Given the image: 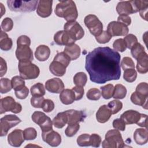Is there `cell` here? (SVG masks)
I'll return each mask as SVG.
<instances>
[{
  "label": "cell",
  "mask_w": 148,
  "mask_h": 148,
  "mask_svg": "<svg viewBox=\"0 0 148 148\" xmlns=\"http://www.w3.org/2000/svg\"><path fill=\"white\" fill-rule=\"evenodd\" d=\"M120 54L109 47H98L86 57L85 68L90 80L103 84L119 80L121 76Z\"/></svg>",
  "instance_id": "obj_1"
},
{
  "label": "cell",
  "mask_w": 148,
  "mask_h": 148,
  "mask_svg": "<svg viewBox=\"0 0 148 148\" xmlns=\"http://www.w3.org/2000/svg\"><path fill=\"white\" fill-rule=\"evenodd\" d=\"M54 12L58 17L64 18L67 22L75 21L78 16L76 4L72 0L60 1Z\"/></svg>",
  "instance_id": "obj_2"
},
{
  "label": "cell",
  "mask_w": 148,
  "mask_h": 148,
  "mask_svg": "<svg viewBox=\"0 0 148 148\" xmlns=\"http://www.w3.org/2000/svg\"><path fill=\"white\" fill-rule=\"evenodd\" d=\"M121 119L125 124H136L138 125L147 127V115L142 114L134 110H128L124 112L120 116Z\"/></svg>",
  "instance_id": "obj_3"
},
{
  "label": "cell",
  "mask_w": 148,
  "mask_h": 148,
  "mask_svg": "<svg viewBox=\"0 0 148 148\" xmlns=\"http://www.w3.org/2000/svg\"><path fill=\"white\" fill-rule=\"evenodd\" d=\"M18 69L20 76L24 79L30 80L37 78L40 73L39 67L31 61H19Z\"/></svg>",
  "instance_id": "obj_4"
},
{
  "label": "cell",
  "mask_w": 148,
  "mask_h": 148,
  "mask_svg": "<svg viewBox=\"0 0 148 148\" xmlns=\"http://www.w3.org/2000/svg\"><path fill=\"white\" fill-rule=\"evenodd\" d=\"M103 148H122L125 146L121 135L118 130L108 131L105 136V140L102 143Z\"/></svg>",
  "instance_id": "obj_5"
},
{
  "label": "cell",
  "mask_w": 148,
  "mask_h": 148,
  "mask_svg": "<svg viewBox=\"0 0 148 148\" xmlns=\"http://www.w3.org/2000/svg\"><path fill=\"white\" fill-rule=\"evenodd\" d=\"M38 1H16L8 0L7 4L11 11L20 12H31L36 9Z\"/></svg>",
  "instance_id": "obj_6"
},
{
  "label": "cell",
  "mask_w": 148,
  "mask_h": 148,
  "mask_svg": "<svg viewBox=\"0 0 148 148\" xmlns=\"http://www.w3.org/2000/svg\"><path fill=\"white\" fill-rule=\"evenodd\" d=\"M84 21L90 33L95 37L99 35L103 31V24L95 15L88 14L86 16Z\"/></svg>",
  "instance_id": "obj_7"
},
{
  "label": "cell",
  "mask_w": 148,
  "mask_h": 148,
  "mask_svg": "<svg viewBox=\"0 0 148 148\" xmlns=\"http://www.w3.org/2000/svg\"><path fill=\"white\" fill-rule=\"evenodd\" d=\"M21 110V104L16 102L10 96H7L0 100V113L1 114L10 111L16 114L20 113Z\"/></svg>",
  "instance_id": "obj_8"
},
{
  "label": "cell",
  "mask_w": 148,
  "mask_h": 148,
  "mask_svg": "<svg viewBox=\"0 0 148 148\" xmlns=\"http://www.w3.org/2000/svg\"><path fill=\"white\" fill-rule=\"evenodd\" d=\"M32 121L39 125L42 132H47L53 130V123L50 118L45 113L39 111H35L31 116Z\"/></svg>",
  "instance_id": "obj_9"
},
{
  "label": "cell",
  "mask_w": 148,
  "mask_h": 148,
  "mask_svg": "<svg viewBox=\"0 0 148 148\" xmlns=\"http://www.w3.org/2000/svg\"><path fill=\"white\" fill-rule=\"evenodd\" d=\"M21 121V120L14 114H7L2 117L0 121L1 136H6L10 128L15 127Z\"/></svg>",
  "instance_id": "obj_10"
},
{
  "label": "cell",
  "mask_w": 148,
  "mask_h": 148,
  "mask_svg": "<svg viewBox=\"0 0 148 148\" xmlns=\"http://www.w3.org/2000/svg\"><path fill=\"white\" fill-rule=\"evenodd\" d=\"M64 29L76 41L81 39L84 35V31L82 26L76 21L66 22Z\"/></svg>",
  "instance_id": "obj_11"
},
{
  "label": "cell",
  "mask_w": 148,
  "mask_h": 148,
  "mask_svg": "<svg viewBox=\"0 0 148 148\" xmlns=\"http://www.w3.org/2000/svg\"><path fill=\"white\" fill-rule=\"evenodd\" d=\"M129 31L127 26L116 21H111L107 27V32L112 36H125Z\"/></svg>",
  "instance_id": "obj_12"
},
{
  "label": "cell",
  "mask_w": 148,
  "mask_h": 148,
  "mask_svg": "<svg viewBox=\"0 0 148 148\" xmlns=\"http://www.w3.org/2000/svg\"><path fill=\"white\" fill-rule=\"evenodd\" d=\"M42 138L44 142L52 147H57L61 143V136L53 130L47 132H42Z\"/></svg>",
  "instance_id": "obj_13"
},
{
  "label": "cell",
  "mask_w": 148,
  "mask_h": 148,
  "mask_svg": "<svg viewBox=\"0 0 148 148\" xmlns=\"http://www.w3.org/2000/svg\"><path fill=\"white\" fill-rule=\"evenodd\" d=\"M16 56L19 61H32L34 60L33 52L28 45H17Z\"/></svg>",
  "instance_id": "obj_14"
},
{
  "label": "cell",
  "mask_w": 148,
  "mask_h": 148,
  "mask_svg": "<svg viewBox=\"0 0 148 148\" xmlns=\"http://www.w3.org/2000/svg\"><path fill=\"white\" fill-rule=\"evenodd\" d=\"M54 40L56 44L60 46H69L75 43V40L65 30L57 32L54 35Z\"/></svg>",
  "instance_id": "obj_15"
},
{
  "label": "cell",
  "mask_w": 148,
  "mask_h": 148,
  "mask_svg": "<svg viewBox=\"0 0 148 148\" xmlns=\"http://www.w3.org/2000/svg\"><path fill=\"white\" fill-rule=\"evenodd\" d=\"M45 88L50 92L58 94L64 90V84L60 79L54 77L46 81Z\"/></svg>",
  "instance_id": "obj_16"
},
{
  "label": "cell",
  "mask_w": 148,
  "mask_h": 148,
  "mask_svg": "<svg viewBox=\"0 0 148 148\" xmlns=\"http://www.w3.org/2000/svg\"><path fill=\"white\" fill-rule=\"evenodd\" d=\"M52 1L40 0L38 2L36 13L41 17L46 18L50 16L52 12Z\"/></svg>",
  "instance_id": "obj_17"
},
{
  "label": "cell",
  "mask_w": 148,
  "mask_h": 148,
  "mask_svg": "<svg viewBox=\"0 0 148 148\" xmlns=\"http://www.w3.org/2000/svg\"><path fill=\"white\" fill-rule=\"evenodd\" d=\"M65 113L67 116V124L68 125L79 123L83 121L86 117V114L81 110L69 109L65 111Z\"/></svg>",
  "instance_id": "obj_18"
},
{
  "label": "cell",
  "mask_w": 148,
  "mask_h": 148,
  "mask_svg": "<svg viewBox=\"0 0 148 148\" xmlns=\"http://www.w3.org/2000/svg\"><path fill=\"white\" fill-rule=\"evenodd\" d=\"M24 140L23 131L20 129L14 130L8 136L9 144L13 147H20Z\"/></svg>",
  "instance_id": "obj_19"
},
{
  "label": "cell",
  "mask_w": 148,
  "mask_h": 148,
  "mask_svg": "<svg viewBox=\"0 0 148 148\" xmlns=\"http://www.w3.org/2000/svg\"><path fill=\"white\" fill-rule=\"evenodd\" d=\"M116 11L119 15H128L136 13L132 1H120L116 6Z\"/></svg>",
  "instance_id": "obj_20"
},
{
  "label": "cell",
  "mask_w": 148,
  "mask_h": 148,
  "mask_svg": "<svg viewBox=\"0 0 148 148\" xmlns=\"http://www.w3.org/2000/svg\"><path fill=\"white\" fill-rule=\"evenodd\" d=\"M112 114V112L108 106L103 105L100 106L96 113V119L99 123H105L109 120Z\"/></svg>",
  "instance_id": "obj_21"
},
{
  "label": "cell",
  "mask_w": 148,
  "mask_h": 148,
  "mask_svg": "<svg viewBox=\"0 0 148 148\" xmlns=\"http://www.w3.org/2000/svg\"><path fill=\"white\" fill-rule=\"evenodd\" d=\"M134 139L137 145H143L148 141V132L147 128H137L134 133Z\"/></svg>",
  "instance_id": "obj_22"
},
{
  "label": "cell",
  "mask_w": 148,
  "mask_h": 148,
  "mask_svg": "<svg viewBox=\"0 0 148 148\" xmlns=\"http://www.w3.org/2000/svg\"><path fill=\"white\" fill-rule=\"evenodd\" d=\"M50 48L44 45H41L38 46L35 52L36 58L39 61H45L50 57Z\"/></svg>",
  "instance_id": "obj_23"
},
{
  "label": "cell",
  "mask_w": 148,
  "mask_h": 148,
  "mask_svg": "<svg viewBox=\"0 0 148 148\" xmlns=\"http://www.w3.org/2000/svg\"><path fill=\"white\" fill-rule=\"evenodd\" d=\"M66 66L60 62L53 60L49 66L50 72L57 76H62L66 72Z\"/></svg>",
  "instance_id": "obj_24"
},
{
  "label": "cell",
  "mask_w": 148,
  "mask_h": 148,
  "mask_svg": "<svg viewBox=\"0 0 148 148\" xmlns=\"http://www.w3.org/2000/svg\"><path fill=\"white\" fill-rule=\"evenodd\" d=\"M64 52L71 58V60H75L80 56L81 49L77 45L74 43L66 46L64 50Z\"/></svg>",
  "instance_id": "obj_25"
},
{
  "label": "cell",
  "mask_w": 148,
  "mask_h": 148,
  "mask_svg": "<svg viewBox=\"0 0 148 148\" xmlns=\"http://www.w3.org/2000/svg\"><path fill=\"white\" fill-rule=\"evenodd\" d=\"M60 99L64 105H70L72 103L75 99V94L71 89H65L60 94Z\"/></svg>",
  "instance_id": "obj_26"
},
{
  "label": "cell",
  "mask_w": 148,
  "mask_h": 148,
  "mask_svg": "<svg viewBox=\"0 0 148 148\" xmlns=\"http://www.w3.org/2000/svg\"><path fill=\"white\" fill-rule=\"evenodd\" d=\"M136 69L140 73L145 74L148 71V56L146 53L137 60Z\"/></svg>",
  "instance_id": "obj_27"
},
{
  "label": "cell",
  "mask_w": 148,
  "mask_h": 148,
  "mask_svg": "<svg viewBox=\"0 0 148 148\" xmlns=\"http://www.w3.org/2000/svg\"><path fill=\"white\" fill-rule=\"evenodd\" d=\"M130 99L134 104L142 106L145 109H147V97L135 91L131 94Z\"/></svg>",
  "instance_id": "obj_28"
},
{
  "label": "cell",
  "mask_w": 148,
  "mask_h": 148,
  "mask_svg": "<svg viewBox=\"0 0 148 148\" xmlns=\"http://www.w3.org/2000/svg\"><path fill=\"white\" fill-rule=\"evenodd\" d=\"M13 46V42L11 38L8 36V35L1 31L0 36V48L1 50L4 51H8L10 50Z\"/></svg>",
  "instance_id": "obj_29"
},
{
  "label": "cell",
  "mask_w": 148,
  "mask_h": 148,
  "mask_svg": "<svg viewBox=\"0 0 148 148\" xmlns=\"http://www.w3.org/2000/svg\"><path fill=\"white\" fill-rule=\"evenodd\" d=\"M67 123V116L65 112L58 113L53 120V124L56 128H62Z\"/></svg>",
  "instance_id": "obj_30"
},
{
  "label": "cell",
  "mask_w": 148,
  "mask_h": 148,
  "mask_svg": "<svg viewBox=\"0 0 148 148\" xmlns=\"http://www.w3.org/2000/svg\"><path fill=\"white\" fill-rule=\"evenodd\" d=\"M30 91L32 97H43L46 92L43 84L40 83H36L31 86Z\"/></svg>",
  "instance_id": "obj_31"
},
{
  "label": "cell",
  "mask_w": 148,
  "mask_h": 148,
  "mask_svg": "<svg viewBox=\"0 0 148 148\" xmlns=\"http://www.w3.org/2000/svg\"><path fill=\"white\" fill-rule=\"evenodd\" d=\"M127 94V89L123 85L117 84L114 86L113 98L114 99H123Z\"/></svg>",
  "instance_id": "obj_32"
},
{
  "label": "cell",
  "mask_w": 148,
  "mask_h": 148,
  "mask_svg": "<svg viewBox=\"0 0 148 148\" xmlns=\"http://www.w3.org/2000/svg\"><path fill=\"white\" fill-rule=\"evenodd\" d=\"M87 81L86 74L83 72H79L75 74L73 77V83L77 86L84 87Z\"/></svg>",
  "instance_id": "obj_33"
},
{
  "label": "cell",
  "mask_w": 148,
  "mask_h": 148,
  "mask_svg": "<svg viewBox=\"0 0 148 148\" xmlns=\"http://www.w3.org/2000/svg\"><path fill=\"white\" fill-rule=\"evenodd\" d=\"M114 88V87L112 84H108L104 86L101 87L100 88L101 90V95L102 97L105 99H108L113 97Z\"/></svg>",
  "instance_id": "obj_34"
},
{
  "label": "cell",
  "mask_w": 148,
  "mask_h": 148,
  "mask_svg": "<svg viewBox=\"0 0 148 148\" xmlns=\"http://www.w3.org/2000/svg\"><path fill=\"white\" fill-rule=\"evenodd\" d=\"M12 88L14 91H17L25 86V81L21 76H15L11 80Z\"/></svg>",
  "instance_id": "obj_35"
},
{
  "label": "cell",
  "mask_w": 148,
  "mask_h": 148,
  "mask_svg": "<svg viewBox=\"0 0 148 148\" xmlns=\"http://www.w3.org/2000/svg\"><path fill=\"white\" fill-rule=\"evenodd\" d=\"M109 109L110 110L112 114H116L119 111H120L123 108V103L121 101L114 99L113 100L108 103L107 105Z\"/></svg>",
  "instance_id": "obj_36"
},
{
  "label": "cell",
  "mask_w": 148,
  "mask_h": 148,
  "mask_svg": "<svg viewBox=\"0 0 148 148\" xmlns=\"http://www.w3.org/2000/svg\"><path fill=\"white\" fill-rule=\"evenodd\" d=\"M137 77V73L135 69H127L124 70L123 78L129 83L134 82Z\"/></svg>",
  "instance_id": "obj_37"
},
{
  "label": "cell",
  "mask_w": 148,
  "mask_h": 148,
  "mask_svg": "<svg viewBox=\"0 0 148 148\" xmlns=\"http://www.w3.org/2000/svg\"><path fill=\"white\" fill-rule=\"evenodd\" d=\"M12 88L11 81L8 78H1L0 80V92L5 94L10 91Z\"/></svg>",
  "instance_id": "obj_38"
},
{
  "label": "cell",
  "mask_w": 148,
  "mask_h": 148,
  "mask_svg": "<svg viewBox=\"0 0 148 148\" xmlns=\"http://www.w3.org/2000/svg\"><path fill=\"white\" fill-rule=\"evenodd\" d=\"M131 50V53L132 57L136 60H137L139 57H140L146 53L145 51L144 47L138 42Z\"/></svg>",
  "instance_id": "obj_39"
},
{
  "label": "cell",
  "mask_w": 148,
  "mask_h": 148,
  "mask_svg": "<svg viewBox=\"0 0 148 148\" xmlns=\"http://www.w3.org/2000/svg\"><path fill=\"white\" fill-rule=\"evenodd\" d=\"M53 60L60 62V63L64 65L66 67L69 65L71 61V58L64 52H60L57 53L54 57Z\"/></svg>",
  "instance_id": "obj_40"
},
{
  "label": "cell",
  "mask_w": 148,
  "mask_h": 148,
  "mask_svg": "<svg viewBox=\"0 0 148 148\" xmlns=\"http://www.w3.org/2000/svg\"><path fill=\"white\" fill-rule=\"evenodd\" d=\"M77 143L79 146H89L90 145V135L83 134L77 138Z\"/></svg>",
  "instance_id": "obj_41"
},
{
  "label": "cell",
  "mask_w": 148,
  "mask_h": 148,
  "mask_svg": "<svg viewBox=\"0 0 148 148\" xmlns=\"http://www.w3.org/2000/svg\"><path fill=\"white\" fill-rule=\"evenodd\" d=\"M126 43L127 48L131 49L133 48L138 43V39L135 35L133 34L127 35L123 39Z\"/></svg>",
  "instance_id": "obj_42"
},
{
  "label": "cell",
  "mask_w": 148,
  "mask_h": 148,
  "mask_svg": "<svg viewBox=\"0 0 148 148\" xmlns=\"http://www.w3.org/2000/svg\"><path fill=\"white\" fill-rule=\"evenodd\" d=\"M23 135L25 140H34L37 136V131L34 128L29 127L23 131Z\"/></svg>",
  "instance_id": "obj_43"
},
{
  "label": "cell",
  "mask_w": 148,
  "mask_h": 148,
  "mask_svg": "<svg viewBox=\"0 0 148 148\" xmlns=\"http://www.w3.org/2000/svg\"><path fill=\"white\" fill-rule=\"evenodd\" d=\"M101 96V92L99 89L92 88L90 89L87 92V98L90 100L97 101L99 99Z\"/></svg>",
  "instance_id": "obj_44"
},
{
  "label": "cell",
  "mask_w": 148,
  "mask_h": 148,
  "mask_svg": "<svg viewBox=\"0 0 148 148\" xmlns=\"http://www.w3.org/2000/svg\"><path fill=\"white\" fill-rule=\"evenodd\" d=\"M114 50L120 52H123L127 49L126 43L123 39H117L115 40L113 43Z\"/></svg>",
  "instance_id": "obj_45"
},
{
  "label": "cell",
  "mask_w": 148,
  "mask_h": 148,
  "mask_svg": "<svg viewBox=\"0 0 148 148\" xmlns=\"http://www.w3.org/2000/svg\"><path fill=\"white\" fill-rule=\"evenodd\" d=\"M121 66L124 71L127 69H135V64L133 60L128 57H125L121 62Z\"/></svg>",
  "instance_id": "obj_46"
},
{
  "label": "cell",
  "mask_w": 148,
  "mask_h": 148,
  "mask_svg": "<svg viewBox=\"0 0 148 148\" xmlns=\"http://www.w3.org/2000/svg\"><path fill=\"white\" fill-rule=\"evenodd\" d=\"M112 38V36L107 32V31H103L99 35L95 37V39L99 43L104 44L109 42Z\"/></svg>",
  "instance_id": "obj_47"
},
{
  "label": "cell",
  "mask_w": 148,
  "mask_h": 148,
  "mask_svg": "<svg viewBox=\"0 0 148 148\" xmlns=\"http://www.w3.org/2000/svg\"><path fill=\"white\" fill-rule=\"evenodd\" d=\"M79 128L80 125L79 123L72 125H68L65 130V134L67 136L72 137L77 132Z\"/></svg>",
  "instance_id": "obj_48"
},
{
  "label": "cell",
  "mask_w": 148,
  "mask_h": 148,
  "mask_svg": "<svg viewBox=\"0 0 148 148\" xmlns=\"http://www.w3.org/2000/svg\"><path fill=\"white\" fill-rule=\"evenodd\" d=\"M13 27V20L9 17L5 18L1 23V28L5 32L11 31Z\"/></svg>",
  "instance_id": "obj_49"
},
{
  "label": "cell",
  "mask_w": 148,
  "mask_h": 148,
  "mask_svg": "<svg viewBox=\"0 0 148 148\" xmlns=\"http://www.w3.org/2000/svg\"><path fill=\"white\" fill-rule=\"evenodd\" d=\"M136 92L146 97H148V84L146 82L139 83L136 87Z\"/></svg>",
  "instance_id": "obj_50"
},
{
  "label": "cell",
  "mask_w": 148,
  "mask_h": 148,
  "mask_svg": "<svg viewBox=\"0 0 148 148\" xmlns=\"http://www.w3.org/2000/svg\"><path fill=\"white\" fill-rule=\"evenodd\" d=\"M42 108L43 110V111H45V112H47V113L53 111V109H54V103L53 101L51 99H45L43 102Z\"/></svg>",
  "instance_id": "obj_51"
},
{
  "label": "cell",
  "mask_w": 148,
  "mask_h": 148,
  "mask_svg": "<svg viewBox=\"0 0 148 148\" xmlns=\"http://www.w3.org/2000/svg\"><path fill=\"white\" fill-rule=\"evenodd\" d=\"M14 91L16 97L20 99H25L29 94V90L25 86L23 88Z\"/></svg>",
  "instance_id": "obj_52"
},
{
  "label": "cell",
  "mask_w": 148,
  "mask_h": 148,
  "mask_svg": "<svg viewBox=\"0 0 148 148\" xmlns=\"http://www.w3.org/2000/svg\"><path fill=\"white\" fill-rule=\"evenodd\" d=\"M45 99L43 97H32L31 98V104L34 108H42Z\"/></svg>",
  "instance_id": "obj_53"
},
{
  "label": "cell",
  "mask_w": 148,
  "mask_h": 148,
  "mask_svg": "<svg viewBox=\"0 0 148 148\" xmlns=\"http://www.w3.org/2000/svg\"><path fill=\"white\" fill-rule=\"evenodd\" d=\"M72 90L74 92L75 94V101H78L81 99L84 95V90L83 87L80 86H77L73 87Z\"/></svg>",
  "instance_id": "obj_54"
},
{
  "label": "cell",
  "mask_w": 148,
  "mask_h": 148,
  "mask_svg": "<svg viewBox=\"0 0 148 148\" xmlns=\"http://www.w3.org/2000/svg\"><path fill=\"white\" fill-rule=\"evenodd\" d=\"M101 143V138L97 134L90 135V145L92 147H98Z\"/></svg>",
  "instance_id": "obj_55"
},
{
  "label": "cell",
  "mask_w": 148,
  "mask_h": 148,
  "mask_svg": "<svg viewBox=\"0 0 148 148\" xmlns=\"http://www.w3.org/2000/svg\"><path fill=\"white\" fill-rule=\"evenodd\" d=\"M113 127L114 129L119 131H124L125 129V124L120 119H116L113 120L112 123Z\"/></svg>",
  "instance_id": "obj_56"
},
{
  "label": "cell",
  "mask_w": 148,
  "mask_h": 148,
  "mask_svg": "<svg viewBox=\"0 0 148 148\" xmlns=\"http://www.w3.org/2000/svg\"><path fill=\"white\" fill-rule=\"evenodd\" d=\"M31 45L30 38L26 35H21L19 36L17 40V45Z\"/></svg>",
  "instance_id": "obj_57"
},
{
  "label": "cell",
  "mask_w": 148,
  "mask_h": 148,
  "mask_svg": "<svg viewBox=\"0 0 148 148\" xmlns=\"http://www.w3.org/2000/svg\"><path fill=\"white\" fill-rule=\"evenodd\" d=\"M117 21L124 24L126 26H128L131 23V19L130 17L127 15H120L117 17Z\"/></svg>",
  "instance_id": "obj_58"
},
{
  "label": "cell",
  "mask_w": 148,
  "mask_h": 148,
  "mask_svg": "<svg viewBox=\"0 0 148 148\" xmlns=\"http://www.w3.org/2000/svg\"><path fill=\"white\" fill-rule=\"evenodd\" d=\"M0 69H1V75L0 76L2 77L7 71V65L6 61L3 60L2 57L0 58Z\"/></svg>",
  "instance_id": "obj_59"
}]
</instances>
